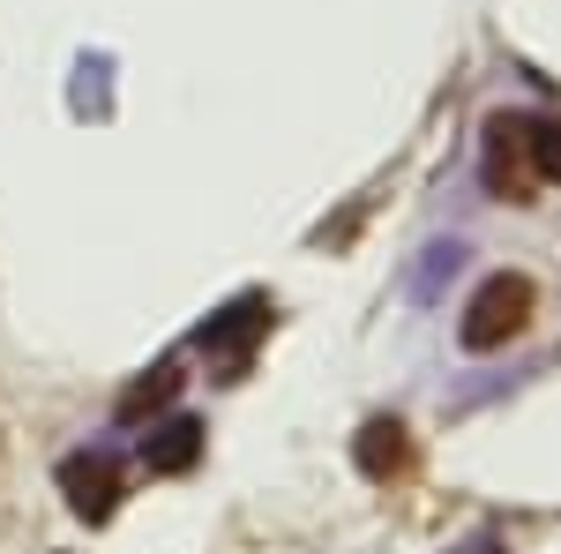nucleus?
<instances>
[{
  "label": "nucleus",
  "mask_w": 561,
  "mask_h": 554,
  "mask_svg": "<svg viewBox=\"0 0 561 554\" xmlns=\"http://www.w3.org/2000/svg\"><path fill=\"white\" fill-rule=\"evenodd\" d=\"M531 307H539V285H531L524 270H494V278L472 293L457 338H465V352H494V344H510L524 323H531Z\"/></svg>",
  "instance_id": "f257e3e1"
},
{
  "label": "nucleus",
  "mask_w": 561,
  "mask_h": 554,
  "mask_svg": "<svg viewBox=\"0 0 561 554\" xmlns=\"http://www.w3.org/2000/svg\"><path fill=\"white\" fill-rule=\"evenodd\" d=\"M60 487H68V510L90 517V524H105V517L121 510V479H113L105 457H68L60 465Z\"/></svg>",
  "instance_id": "f03ea898"
},
{
  "label": "nucleus",
  "mask_w": 561,
  "mask_h": 554,
  "mask_svg": "<svg viewBox=\"0 0 561 554\" xmlns=\"http://www.w3.org/2000/svg\"><path fill=\"white\" fill-rule=\"evenodd\" d=\"M359 472H367V479L412 472V434H404V420H375L367 434H359Z\"/></svg>",
  "instance_id": "7ed1b4c3"
},
{
  "label": "nucleus",
  "mask_w": 561,
  "mask_h": 554,
  "mask_svg": "<svg viewBox=\"0 0 561 554\" xmlns=\"http://www.w3.org/2000/svg\"><path fill=\"white\" fill-rule=\"evenodd\" d=\"M195 450H203V427H195V420H165V427H158V442H150L142 457H150V472H187V465H195Z\"/></svg>",
  "instance_id": "20e7f679"
},
{
  "label": "nucleus",
  "mask_w": 561,
  "mask_h": 554,
  "mask_svg": "<svg viewBox=\"0 0 561 554\" xmlns=\"http://www.w3.org/2000/svg\"><path fill=\"white\" fill-rule=\"evenodd\" d=\"M524 172L561 180V121H524Z\"/></svg>",
  "instance_id": "39448f33"
},
{
  "label": "nucleus",
  "mask_w": 561,
  "mask_h": 554,
  "mask_svg": "<svg viewBox=\"0 0 561 554\" xmlns=\"http://www.w3.org/2000/svg\"><path fill=\"white\" fill-rule=\"evenodd\" d=\"M262 323H270V315H262V299H240V307H225V323H210V330H203V344H210V352H240Z\"/></svg>",
  "instance_id": "423d86ee"
},
{
  "label": "nucleus",
  "mask_w": 561,
  "mask_h": 554,
  "mask_svg": "<svg viewBox=\"0 0 561 554\" xmlns=\"http://www.w3.org/2000/svg\"><path fill=\"white\" fill-rule=\"evenodd\" d=\"M173 389H180V368H158L150 383H135L128 397H121V412H128V420H142V412H150V405H165Z\"/></svg>",
  "instance_id": "0eeeda50"
},
{
  "label": "nucleus",
  "mask_w": 561,
  "mask_h": 554,
  "mask_svg": "<svg viewBox=\"0 0 561 554\" xmlns=\"http://www.w3.org/2000/svg\"><path fill=\"white\" fill-rule=\"evenodd\" d=\"M465 554H502V547H494V540H479V547H465Z\"/></svg>",
  "instance_id": "6e6552de"
}]
</instances>
